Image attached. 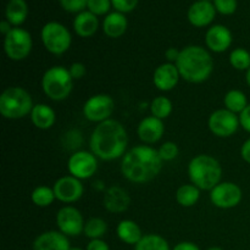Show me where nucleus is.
Listing matches in <instances>:
<instances>
[{"label": "nucleus", "mask_w": 250, "mask_h": 250, "mask_svg": "<svg viewBox=\"0 0 250 250\" xmlns=\"http://www.w3.org/2000/svg\"><path fill=\"white\" fill-rule=\"evenodd\" d=\"M128 134L121 122L114 119L98 124L89 139L90 151L98 159L112 161L124 158L127 153Z\"/></svg>", "instance_id": "obj_1"}, {"label": "nucleus", "mask_w": 250, "mask_h": 250, "mask_svg": "<svg viewBox=\"0 0 250 250\" xmlns=\"http://www.w3.org/2000/svg\"><path fill=\"white\" fill-rule=\"evenodd\" d=\"M163 164L158 149L142 144L127 150L121 160V172L129 182L142 185L158 177Z\"/></svg>", "instance_id": "obj_2"}, {"label": "nucleus", "mask_w": 250, "mask_h": 250, "mask_svg": "<svg viewBox=\"0 0 250 250\" xmlns=\"http://www.w3.org/2000/svg\"><path fill=\"white\" fill-rule=\"evenodd\" d=\"M181 78L188 83H203L214 71V59L207 48L202 45H187L181 49L176 62Z\"/></svg>", "instance_id": "obj_3"}, {"label": "nucleus", "mask_w": 250, "mask_h": 250, "mask_svg": "<svg viewBox=\"0 0 250 250\" xmlns=\"http://www.w3.org/2000/svg\"><path fill=\"white\" fill-rule=\"evenodd\" d=\"M190 183L200 190H211L222 182V166L217 159L209 154H199L188 164Z\"/></svg>", "instance_id": "obj_4"}, {"label": "nucleus", "mask_w": 250, "mask_h": 250, "mask_svg": "<svg viewBox=\"0 0 250 250\" xmlns=\"http://www.w3.org/2000/svg\"><path fill=\"white\" fill-rule=\"evenodd\" d=\"M33 99L24 88L12 85L0 95V114L7 120H20L31 115Z\"/></svg>", "instance_id": "obj_5"}, {"label": "nucleus", "mask_w": 250, "mask_h": 250, "mask_svg": "<svg viewBox=\"0 0 250 250\" xmlns=\"http://www.w3.org/2000/svg\"><path fill=\"white\" fill-rule=\"evenodd\" d=\"M44 94L54 102H62L70 97L73 89V78L65 66H51L42 77Z\"/></svg>", "instance_id": "obj_6"}, {"label": "nucleus", "mask_w": 250, "mask_h": 250, "mask_svg": "<svg viewBox=\"0 0 250 250\" xmlns=\"http://www.w3.org/2000/svg\"><path fill=\"white\" fill-rule=\"evenodd\" d=\"M41 39L45 50L56 56L65 54L72 44L71 32L58 21H49L42 27Z\"/></svg>", "instance_id": "obj_7"}, {"label": "nucleus", "mask_w": 250, "mask_h": 250, "mask_svg": "<svg viewBox=\"0 0 250 250\" xmlns=\"http://www.w3.org/2000/svg\"><path fill=\"white\" fill-rule=\"evenodd\" d=\"M33 48L31 33L22 27H14L4 37V51L12 61H22L27 59Z\"/></svg>", "instance_id": "obj_8"}, {"label": "nucleus", "mask_w": 250, "mask_h": 250, "mask_svg": "<svg viewBox=\"0 0 250 250\" xmlns=\"http://www.w3.org/2000/svg\"><path fill=\"white\" fill-rule=\"evenodd\" d=\"M115 110V102L111 95L99 93L94 94L85 100L83 105V116L90 122L102 124L106 120L111 119V115Z\"/></svg>", "instance_id": "obj_9"}, {"label": "nucleus", "mask_w": 250, "mask_h": 250, "mask_svg": "<svg viewBox=\"0 0 250 250\" xmlns=\"http://www.w3.org/2000/svg\"><path fill=\"white\" fill-rule=\"evenodd\" d=\"M208 126L214 136L219 137V138H229V137L233 136L241 127L239 115L233 114L225 107L215 110L209 116Z\"/></svg>", "instance_id": "obj_10"}, {"label": "nucleus", "mask_w": 250, "mask_h": 250, "mask_svg": "<svg viewBox=\"0 0 250 250\" xmlns=\"http://www.w3.org/2000/svg\"><path fill=\"white\" fill-rule=\"evenodd\" d=\"M243 198L242 188L234 182L222 181L210 190V202L219 209H232L239 205Z\"/></svg>", "instance_id": "obj_11"}, {"label": "nucleus", "mask_w": 250, "mask_h": 250, "mask_svg": "<svg viewBox=\"0 0 250 250\" xmlns=\"http://www.w3.org/2000/svg\"><path fill=\"white\" fill-rule=\"evenodd\" d=\"M67 170L78 180H88L98 171V158L92 151H75L67 160Z\"/></svg>", "instance_id": "obj_12"}, {"label": "nucleus", "mask_w": 250, "mask_h": 250, "mask_svg": "<svg viewBox=\"0 0 250 250\" xmlns=\"http://www.w3.org/2000/svg\"><path fill=\"white\" fill-rule=\"evenodd\" d=\"M84 224L81 211L72 205L62 207L56 214V226L61 233L67 237H76L83 233Z\"/></svg>", "instance_id": "obj_13"}, {"label": "nucleus", "mask_w": 250, "mask_h": 250, "mask_svg": "<svg viewBox=\"0 0 250 250\" xmlns=\"http://www.w3.org/2000/svg\"><path fill=\"white\" fill-rule=\"evenodd\" d=\"M56 200L63 204H72L78 202L84 193L82 181L73 176H62L55 181L53 186Z\"/></svg>", "instance_id": "obj_14"}, {"label": "nucleus", "mask_w": 250, "mask_h": 250, "mask_svg": "<svg viewBox=\"0 0 250 250\" xmlns=\"http://www.w3.org/2000/svg\"><path fill=\"white\" fill-rule=\"evenodd\" d=\"M233 42V36L229 27L224 24H211L205 33V45L212 53L229 50Z\"/></svg>", "instance_id": "obj_15"}, {"label": "nucleus", "mask_w": 250, "mask_h": 250, "mask_svg": "<svg viewBox=\"0 0 250 250\" xmlns=\"http://www.w3.org/2000/svg\"><path fill=\"white\" fill-rule=\"evenodd\" d=\"M216 9L212 1L195 0L187 11V19L192 26L197 28L210 27L216 17Z\"/></svg>", "instance_id": "obj_16"}, {"label": "nucleus", "mask_w": 250, "mask_h": 250, "mask_svg": "<svg viewBox=\"0 0 250 250\" xmlns=\"http://www.w3.org/2000/svg\"><path fill=\"white\" fill-rule=\"evenodd\" d=\"M181 80L180 71L176 63L164 62L155 68L153 73V83L156 89L161 92H170Z\"/></svg>", "instance_id": "obj_17"}, {"label": "nucleus", "mask_w": 250, "mask_h": 250, "mask_svg": "<svg viewBox=\"0 0 250 250\" xmlns=\"http://www.w3.org/2000/svg\"><path fill=\"white\" fill-rule=\"evenodd\" d=\"M164 133H165L164 121L151 116V115L144 117L137 127V134H138L139 139L148 146L158 143L163 138Z\"/></svg>", "instance_id": "obj_18"}, {"label": "nucleus", "mask_w": 250, "mask_h": 250, "mask_svg": "<svg viewBox=\"0 0 250 250\" xmlns=\"http://www.w3.org/2000/svg\"><path fill=\"white\" fill-rule=\"evenodd\" d=\"M104 208L111 214H121L129 208L131 197L125 188L120 186H111L104 194Z\"/></svg>", "instance_id": "obj_19"}, {"label": "nucleus", "mask_w": 250, "mask_h": 250, "mask_svg": "<svg viewBox=\"0 0 250 250\" xmlns=\"http://www.w3.org/2000/svg\"><path fill=\"white\" fill-rule=\"evenodd\" d=\"M68 237L60 231H46L39 234L33 242V250H70Z\"/></svg>", "instance_id": "obj_20"}, {"label": "nucleus", "mask_w": 250, "mask_h": 250, "mask_svg": "<svg viewBox=\"0 0 250 250\" xmlns=\"http://www.w3.org/2000/svg\"><path fill=\"white\" fill-rule=\"evenodd\" d=\"M73 31L81 38H89L98 32L100 22L98 16L89 12L88 10L80 12L73 19Z\"/></svg>", "instance_id": "obj_21"}, {"label": "nucleus", "mask_w": 250, "mask_h": 250, "mask_svg": "<svg viewBox=\"0 0 250 250\" xmlns=\"http://www.w3.org/2000/svg\"><path fill=\"white\" fill-rule=\"evenodd\" d=\"M103 32L109 38L116 39L124 36L128 28V20L126 15L119 11H111L104 17L102 23Z\"/></svg>", "instance_id": "obj_22"}, {"label": "nucleus", "mask_w": 250, "mask_h": 250, "mask_svg": "<svg viewBox=\"0 0 250 250\" xmlns=\"http://www.w3.org/2000/svg\"><path fill=\"white\" fill-rule=\"evenodd\" d=\"M31 121L37 128L39 129H49L55 125L56 121V114L51 106L48 104H34L33 109H32Z\"/></svg>", "instance_id": "obj_23"}, {"label": "nucleus", "mask_w": 250, "mask_h": 250, "mask_svg": "<svg viewBox=\"0 0 250 250\" xmlns=\"http://www.w3.org/2000/svg\"><path fill=\"white\" fill-rule=\"evenodd\" d=\"M28 4L26 0H9L5 6V20L12 27H21L28 17Z\"/></svg>", "instance_id": "obj_24"}, {"label": "nucleus", "mask_w": 250, "mask_h": 250, "mask_svg": "<svg viewBox=\"0 0 250 250\" xmlns=\"http://www.w3.org/2000/svg\"><path fill=\"white\" fill-rule=\"evenodd\" d=\"M116 234L120 241L128 244V246H136L143 238V233H142L139 225L129 219L121 220L119 222L116 227Z\"/></svg>", "instance_id": "obj_25"}, {"label": "nucleus", "mask_w": 250, "mask_h": 250, "mask_svg": "<svg viewBox=\"0 0 250 250\" xmlns=\"http://www.w3.org/2000/svg\"><path fill=\"white\" fill-rule=\"evenodd\" d=\"M200 192H202V190H200L197 186L193 185V183L182 185L177 188V190H176V202L183 208H192L199 202Z\"/></svg>", "instance_id": "obj_26"}, {"label": "nucleus", "mask_w": 250, "mask_h": 250, "mask_svg": "<svg viewBox=\"0 0 250 250\" xmlns=\"http://www.w3.org/2000/svg\"><path fill=\"white\" fill-rule=\"evenodd\" d=\"M225 109L229 110L233 114L239 115L249 105L246 93L239 89H231L224 97Z\"/></svg>", "instance_id": "obj_27"}, {"label": "nucleus", "mask_w": 250, "mask_h": 250, "mask_svg": "<svg viewBox=\"0 0 250 250\" xmlns=\"http://www.w3.org/2000/svg\"><path fill=\"white\" fill-rule=\"evenodd\" d=\"M134 250H171L168 242L163 236L149 233L134 246Z\"/></svg>", "instance_id": "obj_28"}, {"label": "nucleus", "mask_w": 250, "mask_h": 250, "mask_svg": "<svg viewBox=\"0 0 250 250\" xmlns=\"http://www.w3.org/2000/svg\"><path fill=\"white\" fill-rule=\"evenodd\" d=\"M31 200L32 203L38 208L50 207V205L54 203V200H56L53 187H48V186H38V187H36L33 190H32Z\"/></svg>", "instance_id": "obj_29"}, {"label": "nucleus", "mask_w": 250, "mask_h": 250, "mask_svg": "<svg viewBox=\"0 0 250 250\" xmlns=\"http://www.w3.org/2000/svg\"><path fill=\"white\" fill-rule=\"evenodd\" d=\"M107 231V224L102 217H90L84 224L83 233L87 238L92 239H102Z\"/></svg>", "instance_id": "obj_30"}, {"label": "nucleus", "mask_w": 250, "mask_h": 250, "mask_svg": "<svg viewBox=\"0 0 250 250\" xmlns=\"http://www.w3.org/2000/svg\"><path fill=\"white\" fill-rule=\"evenodd\" d=\"M172 102L167 97H164V95H159V97L154 98L150 103L151 116L163 120V121L172 114Z\"/></svg>", "instance_id": "obj_31"}, {"label": "nucleus", "mask_w": 250, "mask_h": 250, "mask_svg": "<svg viewBox=\"0 0 250 250\" xmlns=\"http://www.w3.org/2000/svg\"><path fill=\"white\" fill-rule=\"evenodd\" d=\"M229 63L234 70L248 71L250 68V53L244 48H236L229 53Z\"/></svg>", "instance_id": "obj_32"}, {"label": "nucleus", "mask_w": 250, "mask_h": 250, "mask_svg": "<svg viewBox=\"0 0 250 250\" xmlns=\"http://www.w3.org/2000/svg\"><path fill=\"white\" fill-rule=\"evenodd\" d=\"M112 2L111 0H88L87 10L95 16H106L111 12Z\"/></svg>", "instance_id": "obj_33"}, {"label": "nucleus", "mask_w": 250, "mask_h": 250, "mask_svg": "<svg viewBox=\"0 0 250 250\" xmlns=\"http://www.w3.org/2000/svg\"><path fill=\"white\" fill-rule=\"evenodd\" d=\"M159 155H160L161 160L165 163V161H172L175 160L178 156V153H180V149H178V146L175 143V142H165V143L161 144L158 149Z\"/></svg>", "instance_id": "obj_34"}, {"label": "nucleus", "mask_w": 250, "mask_h": 250, "mask_svg": "<svg viewBox=\"0 0 250 250\" xmlns=\"http://www.w3.org/2000/svg\"><path fill=\"white\" fill-rule=\"evenodd\" d=\"M212 4L217 14H221L224 16H231L237 11V7H238L237 0H212Z\"/></svg>", "instance_id": "obj_35"}, {"label": "nucleus", "mask_w": 250, "mask_h": 250, "mask_svg": "<svg viewBox=\"0 0 250 250\" xmlns=\"http://www.w3.org/2000/svg\"><path fill=\"white\" fill-rule=\"evenodd\" d=\"M60 6L70 14H80L87 10L88 0H59Z\"/></svg>", "instance_id": "obj_36"}, {"label": "nucleus", "mask_w": 250, "mask_h": 250, "mask_svg": "<svg viewBox=\"0 0 250 250\" xmlns=\"http://www.w3.org/2000/svg\"><path fill=\"white\" fill-rule=\"evenodd\" d=\"M112 7L115 11H119L121 14H128L132 12L137 6H138L139 0H111Z\"/></svg>", "instance_id": "obj_37"}, {"label": "nucleus", "mask_w": 250, "mask_h": 250, "mask_svg": "<svg viewBox=\"0 0 250 250\" xmlns=\"http://www.w3.org/2000/svg\"><path fill=\"white\" fill-rule=\"evenodd\" d=\"M68 71H70L73 81L82 80V78L87 75V67H85V65L82 62H78V61L77 62L71 63L70 67H68Z\"/></svg>", "instance_id": "obj_38"}, {"label": "nucleus", "mask_w": 250, "mask_h": 250, "mask_svg": "<svg viewBox=\"0 0 250 250\" xmlns=\"http://www.w3.org/2000/svg\"><path fill=\"white\" fill-rule=\"evenodd\" d=\"M239 124L244 131L250 133V104L239 114Z\"/></svg>", "instance_id": "obj_39"}, {"label": "nucleus", "mask_w": 250, "mask_h": 250, "mask_svg": "<svg viewBox=\"0 0 250 250\" xmlns=\"http://www.w3.org/2000/svg\"><path fill=\"white\" fill-rule=\"evenodd\" d=\"M85 250H110V247L103 239H92L85 247Z\"/></svg>", "instance_id": "obj_40"}, {"label": "nucleus", "mask_w": 250, "mask_h": 250, "mask_svg": "<svg viewBox=\"0 0 250 250\" xmlns=\"http://www.w3.org/2000/svg\"><path fill=\"white\" fill-rule=\"evenodd\" d=\"M180 54H181V50H178L177 48L171 46V48H168L167 50L165 51V58L166 60H167V62L176 63L177 62L178 58H180Z\"/></svg>", "instance_id": "obj_41"}, {"label": "nucleus", "mask_w": 250, "mask_h": 250, "mask_svg": "<svg viewBox=\"0 0 250 250\" xmlns=\"http://www.w3.org/2000/svg\"><path fill=\"white\" fill-rule=\"evenodd\" d=\"M241 156L247 164L250 165V138L247 139L241 146Z\"/></svg>", "instance_id": "obj_42"}, {"label": "nucleus", "mask_w": 250, "mask_h": 250, "mask_svg": "<svg viewBox=\"0 0 250 250\" xmlns=\"http://www.w3.org/2000/svg\"><path fill=\"white\" fill-rule=\"evenodd\" d=\"M172 250H200V248L193 242H180L173 247Z\"/></svg>", "instance_id": "obj_43"}, {"label": "nucleus", "mask_w": 250, "mask_h": 250, "mask_svg": "<svg viewBox=\"0 0 250 250\" xmlns=\"http://www.w3.org/2000/svg\"><path fill=\"white\" fill-rule=\"evenodd\" d=\"M12 28H14V27H12L11 23H10V22H7L6 20H2V21L0 22V33L4 34V37L6 36V34L9 33Z\"/></svg>", "instance_id": "obj_44"}, {"label": "nucleus", "mask_w": 250, "mask_h": 250, "mask_svg": "<svg viewBox=\"0 0 250 250\" xmlns=\"http://www.w3.org/2000/svg\"><path fill=\"white\" fill-rule=\"evenodd\" d=\"M246 81H247V84L250 88V68L246 72Z\"/></svg>", "instance_id": "obj_45"}, {"label": "nucleus", "mask_w": 250, "mask_h": 250, "mask_svg": "<svg viewBox=\"0 0 250 250\" xmlns=\"http://www.w3.org/2000/svg\"><path fill=\"white\" fill-rule=\"evenodd\" d=\"M207 250H224L222 248H220V247H211V248L207 249Z\"/></svg>", "instance_id": "obj_46"}, {"label": "nucleus", "mask_w": 250, "mask_h": 250, "mask_svg": "<svg viewBox=\"0 0 250 250\" xmlns=\"http://www.w3.org/2000/svg\"><path fill=\"white\" fill-rule=\"evenodd\" d=\"M70 250H85V249H82V248H78V247H71Z\"/></svg>", "instance_id": "obj_47"}, {"label": "nucleus", "mask_w": 250, "mask_h": 250, "mask_svg": "<svg viewBox=\"0 0 250 250\" xmlns=\"http://www.w3.org/2000/svg\"><path fill=\"white\" fill-rule=\"evenodd\" d=\"M202 1H212V0H202Z\"/></svg>", "instance_id": "obj_48"}]
</instances>
